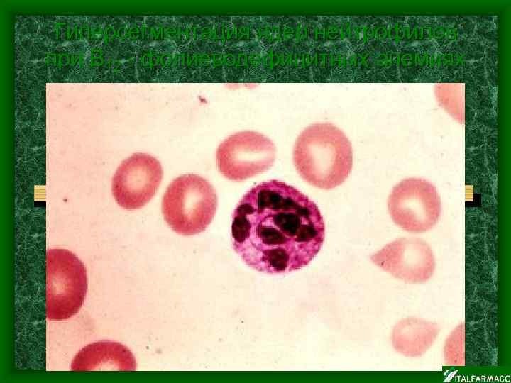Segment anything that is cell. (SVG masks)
<instances>
[{
  "label": "cell",
  "mask_w": 511,
  "mask_h": 383,
  "mask_svg": "<svg viewBox=\"0 0 511 383\" xmlns=\"http://www.w3.org/2000/svg\"><path fill=\"white\" fill-rule=\"evenodd\" d=\"M232 246L253 269L285 274L308 265L325 238L317 205L285 182L273 179L248 190L234 209Z\"/></svg>",
  "instance_id": "obj_1"
},
{
  "label": "cell",
  "mask_w": 511,
  "mask_h": 383,
  "mask_svg": "<svg viewBox=\"0 0 511 383\" xmlns=\"http://www.w3.org/2000/svg\"><path fill=\"white\" fill-rule=\"evenodd\" d=\"M293 162L308 184L331 189L341 185L351 171V145L344 133L332 123L312 124L296 140Z\"/></svg>",
  "instance_id": "obj_2"
},
{
  "label": "cell",
  "mask_w": 511,
  "mask_h": 383,
  "mask_svg": "<svg viewBox=\"0 0 511 383\" xmlns=\"http://www.w3.org/2000/svg\"><path fill=\"white\" fill-rule=\"evenodd\" d=\"M218 205L213 186L194 174L181 175L168 185L162 199L165 221L175 233L189 236L211 223Z\"/></svg>",
  "instance_id": "obj_3"
},
{
  "label": "cell",
  "mask_w": 511,
  "mask_h": 383,
  "mask_svg": "<svg viewBox=\"0 0 511 383\" xmlns=\"http://www.w3.org/2000/svg\"><path fill=\"white\" fill-rule=\"evenodd\" d=\"M87 270L81 260L64 248L46 252V318L62 321L81 309L87 292Z\"/></svg>",
  "instance_id": "obj_4"
},
{
  "label": "cell",
  "mask_w": 511,
  "mask_h": 383,
  "mask_svg": "<svg viewBox=\"0 0 511 383\" xmlns=\"http://www.w3.org/2000/svg\"><path fill=\"white\" fill-rule=\"evenodd\" d=\"M388 207L393 222L410 233L432 229L441 214L435 186L422 178H407L397 184L388 196Z\"/></svg>",
  "instance_id": "obj_5"
},
{
  "label": "cell",
  "mask_w": 511,
  "mask_h": 383,
  "mask_svg": "<svg viewBox=\"0 0 511 383\" xmlns=\"http://www.w3.org/2000/svg\"><path fill=\"white\" fill-rule=\"evenodd\" d=\"M276 148L265 135L241 131L229 135L219 145L216 163L226 179L241 182L269 170L275 160Z\"/></svg>",
  "instance_id": "obj_6"
},
{
  "label": "cell",
  "mask_w": 511,
  "mask_h": 383,
  "mask_svg": "<svg viewBox=\"0 0 511 383\" xmlns=\"http://www.w3.org/2000/svg\"><path fill=\"white\" fill-rule=\"evenodd\" d=\"M163 177L159 160L147 153H134L116 170L111 182L112 195L121 207L138 209L155 196Z\"/></svg>",
  "instance_id": "obj_7"
},
{
  "label": "cell",
  "mask_w": 511,
  "mask_h": 383,
  "mask_svg": "<svg viewBox=\"0 0 511 383\" xmlns=\"http://www.w3.org/2000/svg\"><path fill=\"white\" fill-rule=\"evenodd\" d=\"M370 260L394 277L410 284L429 280L436 266L431 247L417 238L396 239L373 254Z\"/></svg>",
  "instance_id": "obj_8"
},
{
  "label": "cell",
  "mask_w": 511,
  "mask_h": 383,
  "mask_svg": "<svg viewBox=\"0 0 511 383\" xmlns=\"http://www.w3.org/2000/svg\"><path fill=\"white\" fill-rule=\"evenodd\" d=\"M72 371H134L136 360L131 351L119 342L100 340L83 347L71 362Z\"/></svg>",
  "instance_id": "obj_9"
},
{
  "label": "cell",
  "mask_w": 511,
  "mask_h": 383,
  "mask_svg": "<svg viewBox=\"0 0 511 383\" xmlns=\"http://www.w3.org/2000/svg\"><path fill=\"white\" fill-rule=\"evenodd\" d=\"M439 331L440 327L436 323L417 317L405 318L393 328L392 344L400 354L417 357L433 345Z\"/></svg>",
  "instance_id": "obj_10"
},
{
  "label": "cell",
  "mask_w": 511,
  "mask_h": 383,
  "mask_svg": "<svg viewBox=\"0 0 511 383\" xmlns=\"http://www.w3.org/2000/svg\"><path fill=\"white\" fill-rule=\"evenodd\" d=\"M465 326H458L448 336L444 347L446 363L450 366L465 365Z\"/></svg>",
  "instance_id": "obj_11"
}]
</instances>
